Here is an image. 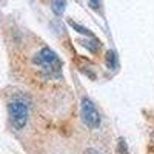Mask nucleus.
Returning a JSON list of instances; mask_svg holds the SVG:
<instances>
[{
  "label": "nucleus",
  "mask_w": 154,
  "mask_h": 154,
  "mask_svg": "<svg viewBox=\"0 0 154 154\" xmlns=\"http://www.w3.org/2000/svg\"><path fill=\"white\" fill-rule=\"evenodd\" d=\"M69 25H71V26L77 31V32H82V34H86V35H89V37H91V32H89L86 28H83L82 26V25H79V23H75V22H69Z\"/></svg>",
  "instance_id": "0eeeda50"
},
{
  "label": "nucleus",
  "mask_w": 154,
  "mask_h": 154,
  "mask_svg": "<svg viewBox=\"0 0 154 154\" xmlns=\"http://www.w3.org/2000/svg\"><path fill=\"white\" fill-rule=\"evenodd\" d=\"M66 8V0H51V9L56 16H62Z\"/></svg>",
  "instance_id": "20e7f679"
},
{
  "label": "nucleus",
  "mask_w": 154,
  "mask_h": 154,
  "mask_svg": "<svg viewBox=\"0 0 154 154\" xmlns=\"http://www.w3.org/2000/svg\"><path fill=\"white\" fill-rule=\"evenodd\" d=\"M8 114L12 126L16 130H22L28 122V105L20 97H14L8 103Z\"/></svg>",
  "instance_id": "f03ea898"
},
{
  "label": "nucleus",
  "mask_w": 154,
  "mask_h": 154,
  "mask_svg": "<svg viewBox=\"0 0 154 154\" xmlns=\"http://www.w3.org/2000/svg\"><path fill=\"white\" fill-rule=\"evenodd\" d=\"M89 6H91L94 11H99L100 9V0H88Z\"/></svg>",
  "instance_id": "6e6552de"
},
{
  "label": "nucleus",
  "mask_w": 154,
  "mask_h": 154,
  "mask_svg": "<svg viewBox=\"0 0 154 154\" xmlns=\"http://www.w3.org/2000/svg\"><path fill=\"white\" fill-rule=\"evenodd\" d=\"M85 154H100V152L94 148H88V149H85Z\"/></svg>",
  "instance_id": "1a4fd4ad"
},
{
  "label": "nucleus",
  "mask_w": 154,
  "mask_h": 154,
  "mask_svg": "<svg viewBox=\"0 0 154 154\" xmlns=\"http://www.w3.org/2000/svg\"><path fill=\"white\" fill-rule=\"evenodd\" d=\"M80 43L85 48H88L91 53H97L99 48H100V42L97 40V38H91V40H80Z\"/></svg>",
  "instance_id": "39448f33"
},
{
  "label": "nucleus",
  "mask_w": 154,
  "mask_h": 154,
  "mask_svg": "<svg viewBox=\"0 0 154 154\" xmlns=\"http://www.w3.org/2000/svg\"><path fill=\"white\" fill-rule=\"evenodd\" d=\"M32 62L37 66H40L45 72H48L49 75H60L62 71V62L59 59V56L49 48H43L34 56Z\"/></svg>",
  "instance_id": "f257e3e1"
},
{
  "label": "nucleus",
  "mask_w": 154,
  "mask_h": 154,
  "mask_svg": "<svg viewBox=\"0 0 154 154\" xmlns=\"http://www.w3.org/2000/svg\"><path fill=\"white\" fill-rule=\"evenodd\" d=\"M80 112H82V120H83V123L88 128L96 130V128L100 126V114H99L97 108L94 106V103L88 97H83L82 99Z\"/></svg>",
  "instance_id": "7ed1b4c3"
},
{
  "label": "nucleus",
  "mask_w": 154,
  "mask_h": 154,
  "mask_svg": "<svg viewBox=\"0 0 154 154\" xmlns=\"http://www.w3.org/2000/svg\"><path fill=\"white\" fill-rule=\"evenodd\" d=\"M105 62H106V65H108L109 69H114L116 66H117V57H116V53H114L112 49H109L108 53H106Z\"/></svg>",
  "instance_id": "423d86ee"
}]
</instances>
